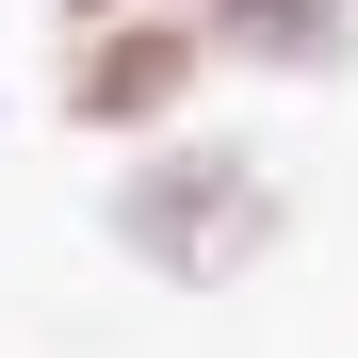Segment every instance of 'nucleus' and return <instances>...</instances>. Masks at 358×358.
Returning a JSON list of instances; mask_svg holds the SVG:
<instances>
[{
	"mask_svg": "<svg viewBox=\"0 0 358 358\" xmlns=\"http://www.w3.org/2000/svg\"><path fill=\"white\" fill-rule=\"evenodd\" d=\"M98 228H114V261H131V277H163V293H228V277L277 261L293 196H277L261 147H179V131H163V147L98 196Z\"/></svg>",
	"mask_w": 358,
	"mask_h": 358,
	"instance_id": "f257e3e1",
	"label": "nucleus"
},
{
	"mask_svg": "<svg viewBox=\"0 0 358 358\" xmlns=\"http://www.w3.org/2000/svg\"><path fill=\"white\" fill-rule=\"evenodd\" d=\"M212 82V33L179 17V0H131V17H82L66 33V131H114V147H163L179 131V98Z\"/></svg>",
	"mask_w": 358,
	"mask_h": 358,
	"instance_id": "f03ea898",
	"label": "nucleus"
},
{
	"mask_svg": "<svg viewBox=\"0 0 358 358\" xmlns=\"http://www.w3.org/2000/svg\"><path fill=\"white\" fill-rule=\"evenodd\" d=\"M212 33V66H277V82H326L358 49V0H179Z\"/></svg>",
	"mask_w": 358,
	"mask_h": 358,
	"instance_id": "7ed1b4c3",
	"label": "nucleus"
},
{
	"mask_svg": "<svg viewBox=\"0 0 358 358\" xmlns=\"http://www.w3.org/2000/svg\"><path fill=\"white\" fill-rule=\"evenodd\" d=\"M82 17H131V0H66V33H82Z\"/></svg>",
	"mask_w": 358,
	"mask_h": 358,
	"instance_id": "20e7f679",
	"label": "nucleus"
}]
</instances>
